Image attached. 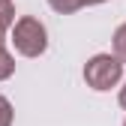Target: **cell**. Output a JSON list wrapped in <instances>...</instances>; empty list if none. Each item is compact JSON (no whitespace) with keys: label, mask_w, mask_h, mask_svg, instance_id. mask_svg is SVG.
I'll list each match as a JSON object with an SVG mask.
<instances>
[{"label":"cell","mask_w":126,"mask_h":126,"mask_svg":"<svg viewBox=\"0 0 126 126\" xmlns=\"http://www.w3.org/2000/svg\"><path fill=\"white\" fill-rule=\"evenodd\" d=\"M12 45L21 57H39L48 48V30H45V24L39 18L24 15V18H18L12 24Z\"/></svg>","instance_id":"cell-1"},{"label":"cell","mask_w":126,"mask_h":126,"mask_svg":"<svg viewBox=\"0 0 126 126\" xmlns=\"http://www.w3.org/2000/svg\"><path fill=\"white\" fill-rule=\"evenodd\" d=\"M123 78V63L114 54H93L84 63V81L93 90H111L117 81Z\"/></svg>","instance_id":"cell-2"},{"label":"cell","mask_w":126,"mask_h":126,"mask_svg":"<svg viewBox=\"0 0 126 126\" xmlns=\"http://www.w3.org/2000/svg\"><path fill=\"white\" fill-rule=\"evenodd\" d=\"M99 3H105V0H48V6L60 15H72L84 6H99Z\"/></svg>","instance_id":"cell-3"},{"label":"cell","mask_w":126,"mask_h":126,"mask_svg":"<svg viewBox=\"0 0 126 126\" xmlns=\"http://www.w3.org/2000/svg\"><path fill=\"white\" fill-rule=\"evenodd\" d=\"M15 24V6H12V0H0V45H3V36H6V30Z\"/></svg>","instance_id":"cell-4"},{"label":"cell","mask_w":126,"mask_h":126,"mask_svg":"<svg viewBox=\"0 0 126 126\" xmlns=\"http://www.w3.org/2000/svg\"><path fill=\"white\" fill-rule=\"evenodd\" d=\"M114 57L126 66V24H120L114 30Z\"/></svg>","instance_id":"cell-5"},{"label":"cell","mask_w":126,"mask_h":126,"mask_svg":"<svg viewBox=\"0 0 126 126\" xmlns=\"http://www.w3.org/2000/svg\"><path fill=\"white\" fill-rule=\"evenodd\" d=\"M12 72H15V57L0 45V81H6V78H12Z\"/></svg>","instance_id":"cell-6"},{"label":"cell","mask_w":126,"mask_h":126,"mask_svg":"<svg viewBox=\"0 0 126 126\" xmlns=\"http://www.w3.org/2000/svg\"><path fill=\"white\" fill-rule=\"evenodd\" d=\"M0 126H12V102L0 96Z\"/></svg>","instance_id":"cell-7"},{"label":"cell","mask_w":126,"mask_h":126,"mask_svg":"<svg viewBox=\"0 0 126 126\" xmlns=\"http://www.w3.org/2000/svg\"><path fill=\"white\" fill-rule=\"evenodd\" d=\"M120 105H123V108H126V84H123V87H120Z\"/></svg>","instance_id":"cell-8"},{"label":"cell","mask_w":126,"mask_h":126,"mask_svg":"<svg viewBox=\"0 0 126 126\" xmlns=\"http://www.w3.org/2000/svg\"><path fill=\"white\" fill-rule=\"evenodd\" d=\"M123 126H126V120H123Z\"/></svg>","instance_id":"cell-9"}]
</instances>
